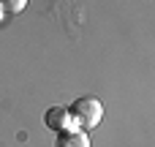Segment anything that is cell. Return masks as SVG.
<instances>
[{
  "instance_id": "7a4b0ae2",
  "label": "cell",
  "mask_w": 155,
  "mask_h": 147,
  "mask_svg": "<svg viewBox=\"0 0 155 147\" xmlns=\"http://www.w3.org/2000/svg\"><path fill=\"white\" fill-rule=\"evenodd\" d=\"M44 123H46V128L54 131V134H60V131H74V128H76V123H74L68 106H49L46 115H44Z\"/></svg>"
},
{
  "instance_id": "6da1fadb",
  "label": "cell",
  "mask_w": 155,
  "mask_h": 147,
  "mask_svg": "<svg viewBox=\"0 0 155 147\" xmlns=\"http://www.w3.org/2000/svg\"><path fill=\"white\" fill-rule=\"evenodd\" d=\"M68 109H71V117H74V123H76L79 131H93L104 120V104L98 98H93V95L76 98Z\"/></svg>"
},
{
  "instance_id": "277c9868",
  "label": "cell",
  "mask_w": 155,
  "mask_h": 147,
  "mask_svg": "<svg viewBox=\"0 0 155 147\" xmlns=\"http://www.w3.org/2000/svg\"><path fill=\"white\" fill-rule=\"evenodd\" d=\"M0 8H3V14L16 16V14H22L27 8V0H0Z\"/></svg>"
},
{
  "instance_id": "5b68a950",
  "label": "cell",
  "mask_w": 155,
  "mask_h": 147,
  "mask_svg": "<svg viewBox=\"0 0 155 147\" xmlns=\"http://www.w3.org/2000/svg\"><path fill=\"white\" fill-rule=\"evenodd\" d=\"M3 16H5V14H3V8H0V22H3Z\"/></svg>"
},
{
  "instance_id": "3957f363",
  "label": "cell",
  "mask_w": 155,
  "mask_h": 147,
  "mask_svg": "<svg viewBox=\"0 0 155 147\" xmlns=\"http://www.w3.org/2000/svg\"><path fill=\"white\" fill-rule=\"evenodd\" d=\"M54 147H90V136H87V131H79V128H74V131H60Z\"/></svg>"
}]
</instances>
